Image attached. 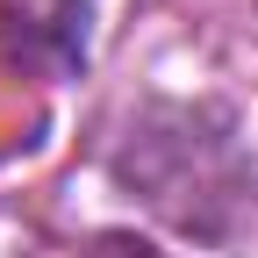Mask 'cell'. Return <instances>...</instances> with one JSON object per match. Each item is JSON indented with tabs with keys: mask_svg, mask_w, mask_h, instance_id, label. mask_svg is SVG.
<instances>
[{
	"mask_svg": "<svg viewBox=\"0 0 258 258\" xmlns=\"http://www.w3.org/2000/svg\"><path fill=\"white\" fill-rule=\"evenodd\" d=\"M79 258H165V251H151L144 237H101V244L79 251Z\"/></svg>",
	"mask_w": 258,
	"mask_h": 258,
	"instance_id": "cell-1",
	"label": "cell"
}]
</instances>
